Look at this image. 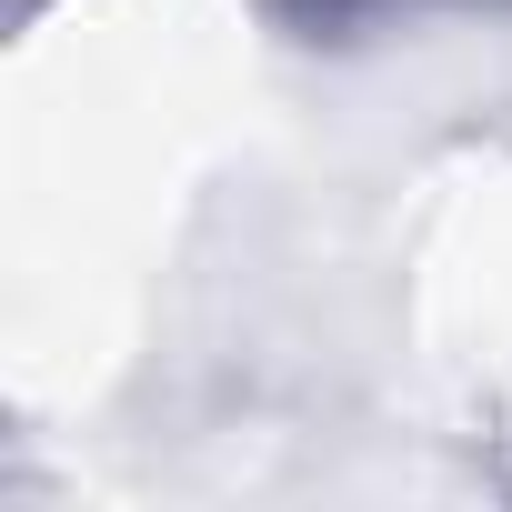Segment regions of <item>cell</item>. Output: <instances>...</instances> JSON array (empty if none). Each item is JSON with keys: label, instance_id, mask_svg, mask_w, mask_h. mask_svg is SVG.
<instances>
[{"label": "cell", "instance_id": "6da1fadb", "mask_svg": "<svg viewBox=\"0 0 512 512\" xmlns=\"http://www.w3.org/2000/svg\"><path fill=\"white\" fill-rule=\"evenodd\" d=\"M262 11L292 41H312V51H352L382 21H412V11H512V0H262Z\"/></svg>", "mask_w": 512, "mask_h": 512}]
</instances>
